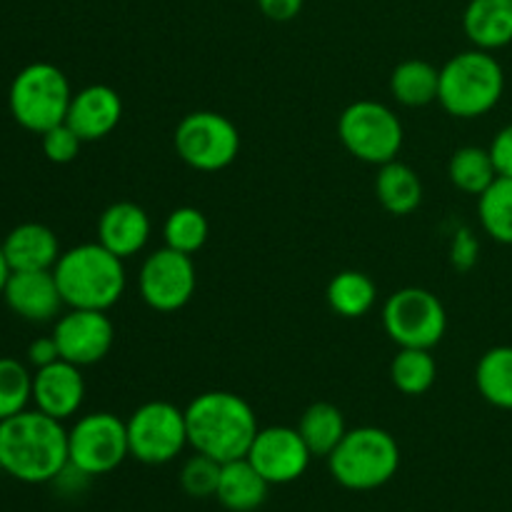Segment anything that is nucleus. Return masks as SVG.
I'll use <instances>...</instances> for the list:
<instances>
[{"mask_svg": "<svg viewBox=\"0 0 512 512\" xmlns=\"http://www.w3.org/2000/svg\"><path fill=\"white\" fill-rule=\"evenodd\" d=\"M438 378V363L423 348H400L390 363V380L403 395H423Z\"/></svg>", "mask_w": 512, "mask_h": 512, "instance_id": "cd10ccee", "label": "nucleus"}, {"mask_svg": "<svg viewBox=\"0 0 512 512\" xmlns=\"http://www.w3.org/2000/svg\"><path fill=\"white\" fill-rule=\"evenodd\" d=\"M188 445L218 463L245 458L258 435V418L248 400L228 390L198 395L185 408Z\"/></svg>", "mask_w": 512, "mask_h": 512, "instance_id": "f03ea898", "label": "nucleus"}, {"mask_svg": "<svg viewBox=\"0 0 512 512\" xmlns=\"http://www.w3.org/2000/svg\"><path fill=\"white\" fill-rule=\"evenodd\" d=\"M298 433L303 435L305 445L310 448L313 458H328L340 440L345 438V418L335 405L330 403H313L303 415H300Z\"/></svg>", "mask_w": 512, "mask_h": 512, "instance_id": "393cba45", "label": "nucleus"}, {"mask_svg": "<svg viewBox=\"0 0 512 512\" xmlns=\"http://www.w3.org/2000/svg\"><path fill=\"white\" fill-rule=\"evenodd\" d=\"M8 278H10V265L8 260H5L3 243H0V298H3V290H5V283H8Z\"/></svg>", "mask_w": 512, "mask_h": 512, "instance_id": "4c0bfd02", "label": "nucleus"}, {"mask_svg": "<svg viewBox=\"0 0 512 512\" xmlns=\"http://www.w3.org/2000/svg\"><path fill=\"white\" fill-rule=\"evenodd\" d=\"M305 0H258L260 13L275 23H288V20L298 18L303 10Z\"/></svg>", "mask_w": 512, "mask_h": 512, "instance_id": "c9c22d12", "label": "nucleus"}, {"mask_svg": "<svg viewBox=\"0 0 512 512\" xmlns=\"http://www.w3.org/2000/svg\"><path fill=\"white\" fill-rule=\"evenodd\" d=\"M338 135L353 158L370 165H385L398 158L405 138L398 115L378 100L348 105L338 120Z\"/></svg>", "mask_w": 512, "mask_h": 512, "instance_id": "0eeeda50", "label": "nucleus"}, {"mask_svg": "<svg viewBox=\"0 0 512 512\" xmlns=\"http://www.w3.org/2000/svg\"><path fill=\"white\" fill-rule=\"evenodd\" d=\"M180 160L200 173H218L233 165L240 153V133L233 120L213 110L188 113L175 128Z\"/></svg>", "mask_w": 512, "mask_h": 512, "instance_id": "6e6552de", "label": "nucleus"}, {"mask_svg": "<svg viewBox=\"0 0 512 512\" xmlns=\"http://www.w3.org/2000/svg\"><path fill=\"white\" fill-rule=\"evenodd\" d=\"M130 455L128 428L113 413L83 415L68 430L70 465L83 470L90 478L108 475L123 465Z\"/></svg>", "mask_w": 512, "mask_h": 512, "instance_id": "9b49d317", "label": "nucleus"}, {"mask_svg": "<svg viewBox=\"0 0 512 512\" xmlns=\"http://www.w3.org/2000/svg\"><path fill=\"white\" fill-rule=\"evenodd\" d=\"M505 70L488 50H463L440 68L438 103L463 120L480 118L500 103Z\"/></svg>", "mask_w": 512, "mask_h": 512, "instance_id": "20e7f679", "label": "nucleus"}, {"mask_svg": "<svg viewBox=\"0 0 512 512\" xmlns=\"http://www.w3.org/2000/svg\"><path fill=\"white\" fill-rule=\"evenodd\" d=\"M208 235V218L203 215V210L190 208V205L175 208L163 225L165 245L173 250H180V253L185 255L198 253V250L208 243Z\"/></svg>", "mask_w": 512, "mask_h": 512, "instance_id": "c756f323", "label": "nucleus"}, {"mask_svg": "<svg viewBox=\"0 0 512 512\" xmlns=\"http://www.w3.org/2000/svg\"><path fill=\"white\" fill-rule=\"evenodd\" d=\"M450 260L458 270H470L478 260V240L473 238L468 228H460L453 238V248H450Z\"/></svg>", "mask_w": 512, "mask_h": 512, "instance_id": "72a5a7b5", "label": "nucleus"}, {"mask_svg": "<svg viewBox=\"0 0 512 512\" xmlns=\"http://www.w3.org/2000/svg\"><path fill=\"white\" fill-rule=\"evenodd\" d=\"M3 300L18 318L28 323H48L58 318L65 305L53 270H13L5 283Z\"/></svg>", "mask_w": 512, "mask_h": 512, "instance_id": "2eb2a0df", "label": "nucleus"}, {"mask_svg": "<svg viewBox=\"0 0 512 512\" xmlns=\"http://www.w3.org/2000/svg\"><path fill=\"white\" fill-rule=\"evenodd\" d=\"M375 195L390 215L403 218V215L415 213L423 203V183L410 165L395 158L380 165L378 178H375Z\"/></svg>", "mask_w": 512, "mask_h": 512, "instance_id": "4be33fe9", "label": "nucleus"}, {"mask_svg": "<svg viewBox=\"0 0 512 512\" xmlns=\"http://www.w3.org/2000/svg\"><path fill=\"white\" fill-rule=\"evenodd\" d=\"M220 468H223V463H218V460L208 458L203 453H195L193 458L185 460L183 470H180V488L190 498H215Z\"/></svg>", "mask_w": 512, "mask_h": 512, "instance_id": "2f4dec72", "label": "nucleus"}, {"mask_svg": "<svg viewBox=\"0 0 512 512\" xmlns=\"http://www.w3.org/2000/svg\"><path fill=\"white\" fill-rule=\"evenodd\" d=\"M53 275L63 303L78 310L108 313L123 298L128 285L123 258L100 243H83L60 253Z\"/></svg>", "mask_w": 512, "mask_h": 512, "instance_id": "7ed1b4c3", "label": "nucleus"}, {"mask_svg": "<svg viewBox=\"0 0 512 512\" xmlns=\"http://www.w3.org/2000/svg\"><path fill=\"white\" fill-rule=\"evenodd\" d=\"M325 298H328L333 313H338L340 318L355 320L373 310L375 300H378V288L370 275L360 273V270H343L328 283Z\"/></svg>", "mask_w": 512, "mask_h": 512, "instance_id": "b1692460", "label": "nucleus"}, {"mask_svg": "<svg viewBox=\"0 0 512 512\" xmlns=\"http://www.w3.org/2000/svg\"><path fill=\"white\" fill-rule=\"evenodd\" d=\"M463 30L480 50L505 48L512 43V0H470L463 13Z\"/></svg>", "mask_w": 512, "mask_h": 512, "instance_id": "aec40b11", "label": "nucleus"}, {"mask_svg": "<svg viewBox=\"0 0 512 512\" xmlns=\"http://www.w3.org/2000/svg\"><path fill=\"white\" fill-rule=\"evenodd\" d=\"M73 90L70 80L58 65L30 63L13 78L8 90L10 115L20 128L35 135L65 123Z\"/></svg>", "mask_w": 512, "mask_h": 512, "instance_id": "423d86ee", "label": "nucleus"}, {"mask_svg": "<svg viewBox=\"0 0 512 512\" xmlns=\"http://www.w3.org/2000/svg\"><path fill=\"white\" fill-rule=\"evenodd\" d=\"M5 260L13 270H53L60 258L58 235L43 223H20L5 235Z\"/></svg>", "mask_w": 512, "mask_h": 512, "instance_id": "6ab92c4d", "label": "nucleus"}, {"mask_svg": "<svg viewBox=\"0 0 512 512\" xmlns=\"http://www.w3.org/2000/svg\"><path fill=\"white\" fill-rule=\"evenodd\" d=\"M33 400V373L15 358H0V420L28 410Z\"/></svg>", "mask_w": 512, "mask_h": 512, "instance_id": "7c9ffc66", "label": "nucleus"}, {"mask_svg": "<svg viewBox=\"0 0 512 512\" xmlns=\"http://www.w3.org/2000/svg\"><path fill=\"white\" fill-rule=\"evenodd\" d=\"M83 400L85 378L78 365L60 358L33 373V403L40 413L68 420L78 413Z\"/></svg>", "mask_w": 512, "mask_h": 512, "instance_id": "dca6fc26", "label": "nucleus"}, {"mask_svg": "<svg viewBox=\"0 0 512 512\" xmlns=\"http://www.w3.org/2000/svg\"><path fill=\"white\" fill-rule=\"evenodd\" d=\"M328 468L335 483L343 485L345 490L355 493L378 490L398 475V440L388 430L373 425L348 430L338 448L328 455Z\"/></svg>", "mask_w": 512, "mask_h": 512, "instance_id": "39448f33", "label": "nucleus"}, {"mask_svg": "<svg viewBox=\"0 0 512 512\" xmlns=\"http://www.w3.org/2000/svg\"><path fill=\"white\" fill-rule=\"evenodd\" d=\"M383 328L400 348L430 350L448 330V313L430 290L403 288L385 300Z\"/></svg>", "mask_w": 512, "mask_h": 512, "instance_id": "1a4fd4ad", "label": "nucleus"}, {"mask_svg": "<svg viewBox=\"0 0 512 512\" xmlns=\"http://www.w3.org/2000/svg\"><path fill=\"white\" fill-rule=\"evenodd\" d=\"M440 70L428 60H405L390 75V95L405 108H425L438 100Z\"/></svg>", "mask_w": 512, "mask_h": 512, "instance_id": "5701e85b", "label": "nucleus"}, {"mask_svg": "<svg viewBox=\"0 0 512 512\" xmlns=\"http://www.w3.org/2000/svg\"><path fill=\"white\" fill-rule=\"evenodd\" d=\"M150 240V218L140 205L113 203L98 220V243L118 258L138 255Z\"/></svg>", "mask_w": 512, "mask_h": 512, "instance_id": "a211bd4d", "label": "nucleus"}, {"mask_svg": "<svg viewBox=\"0 0 512 512\" xmlns=\"http://www.w3.org/2000/svg\"><path fill=\"white\" fill-rule=\"evenodd\" d=\"M245 458L270 485H288L303 478L313 453L298 428L270 425V428L258 430Z\"/></svg>", "mask_w": 512, "mask_h": 512, "instance_id": "ddd939ff", "label": "nucleus"}, {"mask_svg": "<svg viewBox=\"0 0 512 512\" xmlns=\"http://www.w3.org/2000/svg\"><path fill=\"white\" fill-rule=\"evenodd\" d=\"M198 285L193 255L173 248H160L143 260L138 288L145 303L158 313H175L190 303Z\"/></svg>", "mask_w": 512, "mask_h": 512, "instance_id": "f8f14e48", "label": "nucleus"}, {"mask_svg": "<svg viewBox=\"0 0 512 512\" xmlns=\"http://www.w3.org/2000/svg\"><path fill=\"white\" fill-rule=\"evenodd\" d=\"M270 483L250 465L248 458L230 460L220 468L215 498L230 512H253L268 500Z\"/></svg>", "mask_w": 512, "mask_h": 512, "instance_id": "412c9836", "label": "nucleus"}, {"mask_svg": "<svg viewBox=\"0 0 512 512\" xmlns=\"http://www.w3.org/2000/svg\"><path fill=\"white\" fill-rule=\"evenodd\" d=\"M490 158H493L495 170L503 178H512V123L498 130V135L490 143Z\"/></svg>", "mask_w": 512, "mask_h": 512, "instance_id": "f704fd0d", "label": "nucleus"}, {"mask_svg": "<svg viewBox=\"0 0 512 512\" xmlns=\"http://www.w3.org/2000/svg\"><path fill=\"white\" fill-rule=\"evenodd\" d=\"M120 118H123V100L118 90L98 83L73 93L65 123L78 133L83 143H93L113 133Z\"/></svg>", "mask_w": 512, "mask_h": 512, "instance_id": "f3484780", "label": "nucleus"}, {"mask_svg": "<svg viewBox=\"0 0 512 512\" xmlns=\"http://www.w3.org/2000/svg\"><path fill=\"white\" fill-rule=\"evenodd\" d=\"M130 458L143 465L173 463L188 445L185 410L165 400L145 403L125 420Z\"/></svg>", "mask_w": 512, "mask_h": 512, "instance_id": "9d476101", "label": "nucleus"}, {"mask_svg": "<svg viewBox=\"0 0 512 512\" xmlns=\"http://www.w3.org/2000/svg\"><path fill=\"white\" fill-rule=\"evenodd\" d=\"M70 463L68 430L63 420L23 410L0 420V470L28 485L53 483Z\"/></svg>", "mask_w": 512, "mask_h": 512, "instance_id": "f257e3e1", "label": "nucleus"}, {"mask_svg": "<svg viewBox=\"0 0 512 512\" xmlns=\"http://www.w3.org/2000/svg\"><path fill=\"white\" fill-rule=\"evenodd\" d=\"M478 218L490 238L512 245V178L498 175V180L480 195Z\"/></svg>", "mask_w": 512, "mask_h": 512, "instance_id": "c85d7f7f", "label": "nucleus"}, {"mask_svg": "<svg viewBox=\"0 0 512 512\" xmlns=\"http://www.w3.org/2000/svg\"><path fill=\"white\" fill-rule=\"evenodd\" d=\"M448 178L458 190L480 198L498 180V170H495L488 148L465 145V148L455 150L453 158H450Z\"/></svg>", "mask_w": 512, "mask_h": 512, "instance_id": "bb28decb", "label": "nucleus"}, {"mask_svg": "<svg viewBox=\"0 0 512 512\" xmlns=\"http://www.w3.org/2000/svg\"><path fill=\"white\" fill-rule=\"evenodd\" d=\"M475 385L493 408L512 410V345L490 348L478 360Z\"/></svg>", "mask_w": 512, "mask_h": 512, "instance_id": "a878e982", "label": "nucleus"}, {"mask_svg": "<svg viewBox=\"0 0 512 512\" xmlns=\"http://www.w3.org/2000/svg\"><path fill=\"white\" fill-rule=\"evenodd\" d=\"M53 338L58 343L60 358L85 368V365L100 363L110 353L115 328L105 310L70 308L55 323Z\"/></svg>", "mask_w": 512, "mask_h": 512, "instance_id": "4468645a", "label": "nucleus"}, {"mask_svg": "<svg viewBox=\"0 0 512 512\" xmlns=\"http://www.w3.org/2000/svg\"><path fill=\"white\" fill-rule=\"evenodd\" d=\"M40 140H43L45 158L55 165L73 163L80 153V145H83V140L78 138V133L68 123H60L55 128L45 130Z\"/></svg>", "mask_w": 512, "mask_h": 512, "instance_id": "473e14b6", "label": "nucleus"}, {"mask_svg": "<svg viewBox=\"0 0 512 512\" xmlns=\"http://www.w3.org/2000/svg\"><path fill=\"white\" fill-rule=\"evenodd\" d=\"M55 360H60V350L53 335H48V338H38L28 345V363L33 365L35 370L45 368V365L55 363Z\"/></svg>", "mask_w": 512, "mask_h": 512, "instance_id": "e433bc0d", "label": "nucleus"}]
</instances>
